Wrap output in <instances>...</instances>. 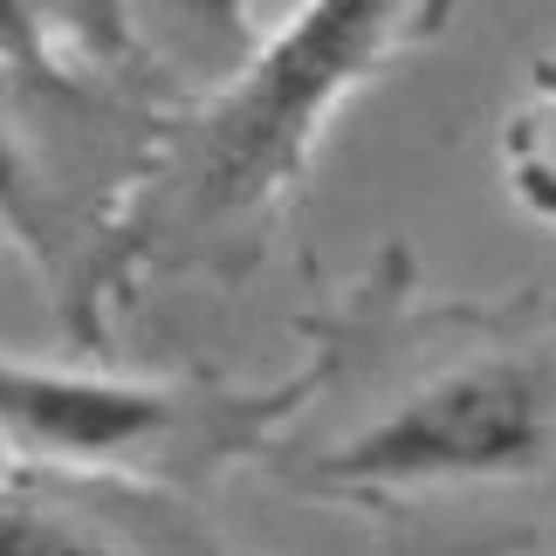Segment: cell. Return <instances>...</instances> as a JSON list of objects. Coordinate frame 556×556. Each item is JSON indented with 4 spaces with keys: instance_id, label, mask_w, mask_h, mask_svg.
Returning <instances> with one entry per match:
<instances>
[{
    "instance_id": "3",
    "label": "cell",
    "mask_w": 556,
    "mask_h": 556,
    "mask_svg": "<svg viewBox=\"0 0 556 556\" xmlns=\"http://www.w3.org/2000/svg\"><path fill=\"white\" fill-rule=\"evenodd\" d=\"M165 131L131 90L97 83L90 62L0 55V233L49 282L55 316L83 351H103L117 275V220Z\"/></svg>"
},
{
    "instance_id": "8",
    "label": "cell",
    "mask_w": 556,
    "mask_h": 556,
    "mask_svg": "<svg viewBox=\"0 0 556 556\" xmlns=\"http://www.w3.org/2000/svg\"><path fill=\"white\" fill-rule=\"evenodd\" d=\"M55 8H62V28H70V41H76V55H83V62H97V70H117V76H131L117 0H55Z\"/></svg>"
},
{
    "instance_id": "2",
    "label": "cell",
    "mask_w": 556,
    "mask_h": 556,
    "mask_svg": "<svg viewBox=\"0 0 556 556\" xmlns=\"http://www.w3.org/2000/svg\"><path fill=\"white\" fill-rule=\"evenodd\" d=\"M454 0H303L227 90L165 117L117 220V275L241 282L268 262L330 117L392 62L426 49Z\"/></svg>"
},
{
    "instance_id": "5",
    "label": "cell",
    "mask_w": 556,
    "mask_h": 556,
    "mask_svg": "<svg viewBox=\"0 0 556 556\" xmlns=\"http://www.w3.org/2000/svg\"><path fill=\"white\" fill-rule=\"evenodd\" d=\"M0 556H248L179 502V488L0 460Z\"/></svg>"
},
{
    "instance_id": "1",
    "label": "cell",
    "mask_w": 556,
    "mask_h": 556,
    "mask_svg": "<svg viewBox=\"0 0 556 556\" xmlns=\"http://www.w3.org/2000/svg\"><path fill=\"white\" fill-rule=\"evenodd\" d=\"M295 365L262 460L282 495L351 508L378 556H556V282L433 303L384 248L303 316Z\"/></svg>"
},
{
    "instance_id": "6",
    "label": "cell",
    "mask_w": 556,
    "mask_h": 556,
    "mask_svg": "<svg viewBox=\"0 0 556 556\" xmlns=\"http://www.w3.org/2000/svg\"><path fill=\"white\" fill-rule=\"evenodd\" d=\"M117 21L131 76L173 90V111L227 90L268 41L254 0H117Z\"/></svg>"
},
{
    "instance_id": "4",
    "label": "cell",
    "mask_w": 556,
    "mask_h": 556,
    "mask_svg": "<svg viewBox=\"0 0 556 556\" xmlns=\"http://www.w3.org/2000/svg\"><path fill=\"white\" fill-rule=\"evenodd\" d=\"M309 378H97L0 357V454L70 475H117L144 488H192L220 467L268 460L303 413Z\"/></svg>"
},
{
    "instance_id": "7",
    "label": "cell",
    "mask_w": 556,
    "mask_h": 556,
    "mask_svg": "<svg viewBox=\"0 0 556 556\" xmlns=\"http://www.w3.org/2000/svg\"><path fill=\"white\" fill-rule=\"evenodd\" d=\"M529 103L508 117L502 131V173H508V192H516L522 213L556 227V62L543 55L529 70Z\"/></svg>"
}]
</instances>
